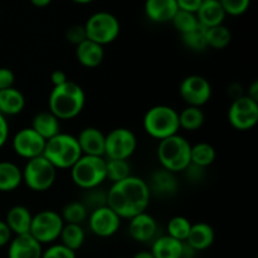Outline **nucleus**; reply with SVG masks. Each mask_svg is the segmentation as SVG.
<instances>
[{
    "label": "nucleus",
    "instance_id": "1",
    "mask_svg": "<svg viewBox=\"0 0 258 258\" xmlns=\"http://www.w3.org/2000/svg\"><path fill=\"white\" fill-rule=\"evenodd\" d=\"M150 198L148 183L134 175L113 183L107 190V206L121 219H130L146 212Z\"/></svg>",
    "mask_w": 258,
    "mask_h": 258
},
{
    "label": "nucleus",
    "instance_id": "2",
    "mask_svg": "<svg viewBox=\"0 0 258 258\" xmlns=\"http://www.w3.org/2000/svg\"><path fill=\"white\" fill-rule=\"evenodd\" d=\"M86 105V93L78 83L68 80L50 91L48 98V111L59 121L72 120L83 111Z\"/></svg>",
    "mask_w": 258,
    "mask_h": 258
},
{
    "label": "nucleus",
    "instance_id": "3",
    "mask_svg": "<svg viewBox=\"0 0 258 258\" xmlns=\"http://www.w3.org/2000/svg\"><path fill=\"white\" fill-rule=\"evenodd\" d=\"M43 156L55 169H71L82 156L77 138L71 134L59 133L45 141Z\"/></svg>",
    "mask_w": 258,
    "mask_h": 258
},
{
    "label": "nucleus",
    "instance_id": "4",
    "mask_svg": "<svg viewBox=\"0 0 258 258\" xmlns=\"http://www.w3.org/2000/svg\"><path fill=\"white\" fill-rule=\"evenodd\" d=\"M191 145L184 136L176 135L159 141L158 154L161 168L171 173H181L190 164Z\"/></svg>",
    "mask_w": 258,
    "mask_h": 258
},
{
    "label": "nucleus",
    "instance_id": "5",
    "mask_svg": "<svg viewBox=\"0 0 258 258\" xmlns=\"http://www.w3.org/2000/svg\"><path fill=\"white\" fill-rule=\"evenodd\" d=\"M143 126L149 136L159 141L176 135L180 130L178 111L166 105L153 106L144 115Z\"/></svg>",
    "mask_w": 258,
    "mask_h": 258
},
{
    "label": "nucleus",
    "instance_id": "6",
    "mask_svg": "<svg viewBox=\"0 0 258 258\" xmlns=\"http://www.w3.org/2000/svg\"><path fill=\"white\" fill-rule=\"evenodd\" d=\"M73 184L83 190L101 186L106 179V159L103 156L82 155L70 169Z\"/></svg>",
    "mask_w": 258,
    "mask_h": 258
},
{
    "label": "nucleus",
    "instance_id": "7",
    "mask_svg": "<svg viewBox=\"0 0 258 258\" xmlns=\"http://www.w3.org/2000/svg\"><path fill=\"white\" fill-rule=\"evenodd\" d=\"M22 173L23 183L35 193L49 190L57 180V169L43 155L27 160Z\"/></svg>",
    "mask_w": 258,
    "mask_h": 258
},
{
    "label": "nucleus",
    "instance_id": "8",
    "mask_svg": "<svg viewBox=\"0 0 258 258\" xmlns=\"http://www.w3.org/2000/svg\"><path fill=\"white\" fill-rule=\"evenodd\" d=\"M85 30L88 40L103 47L117 39L121 27L120 22L113 14L108 12H97L88 18Z\"/></svg>",
    "mask_w": 258,
    "mask_h": 258
},
{
    "label": "nucleus",
    "instance_id": "9",
    "mask_svg": "<svg viewBox=\"0 0 258 258\" xmlns=\"http://www.w3.org/2000/svg\"><path fill=\"white\" fill-rule=\"evenodd\" d=\"M64 222L59 213L52 209L38 212L32 218L29 234L40 244H52L59 239Z\"/></svg>",
    "mask_w": 258,
    "mask_h": 258
},
{
    "label": "nucleus",
    "instance_id": "10",
    "mask_svg": "<svg viewBox=\"0 0 258 258\" xmlns=\"http://www.w3.org/2000/svg\"><path fill=\"white\" fill-rule=\"evenodd\" d=\"M138 149V139L133 130L116 127L105 138V159L128 160Z\"/></svg>",
    "mask_w": 258,
    "mask_h": 258
},
{
    "label": "nucleus",
    "instance_id": "11",
    "mask_svg": "<svg viewBox=\"0 0 258 258\" xmlns=\"http://www.w3.org/2000/svg\"><path fill=\"white\" fill-rule=\"evenodd\" d=\"M228 122L238 131H248L258 122V102L246 95L232 101L228 108Z\"/></svg>",
    "mask_w": 258,
    "mask_h": 258
},
{
    "label": "nucleus",
    "instance_id": "12",
    "mask_svg": "<svg viewBox=\"0 0 258 258\" xmlns=\"http://www.w3.org/2000/svg\"><path fill=\"white\" fill-rule=\"evenodd\" d=\"M179 93L188 106L202 107L211 100L212 86L203 76L190 75L181 81Z\"/></svg>",
    "mask_w": 258,
    "mask_h": 258
},
{
    "label": "nucleus",
    "instance_id": "13",
    "mask_svg": "<svg viewBox=\"0 0 258 258\" xmlns=\"http://www.w3.org/2000/svg\"><path fill=\"white\" fill-rule=\"evenodd\" d=\"M88 228L100 238H108L120 229L121 218L108 206L91 211L88 213Z\"/></svg>",
    "mask_w": 258,
    "mask_h": 258
},
{
    "label": "nucleus",
    "instance_id": "14",
    "mask_svg": "<svg viewBox=\"0 0 258 258\" xmlns=\"http://www.w3.org/2000/svg\"><path fill=\"white\" fill-rule=\"evenodd\" d=\"M12 146L14 153L23 159H34L43 155L45 140L32 127H23L13 136Z\"/></svg>",
    "mask_w": 258,
    "mask_h": 258
},
{
    "label": "nucleus",
    "instance_id": "15",
    "mask_svg": "<svg viewBox=\"0 0 258 258\" xmlns=\"http://www.w3.org/2000/svg\"><path fill=\"white\" fill-rule=\"evenodd\" d=\"M128 234L139 243L154 241L158 234V222L146 212L138 214L128 219Z\"/></svg>",
    "mask_w": 258,
    "mask_h": 258
},
{
    "label": "nucleus",
    "instance_id": "16",
    "mask_svg": "<svg viewBox=\"0 0 258 258\" xmlns=\"http://www.w3.org/2000/svg\"><path fill=\"white\" fill-rule=\"evenodd\" d=\"M43 246L29 233L14 236L8 244V258H42Z\"/></svg>",
    "mask_w": 258,
    "mask_h": 258
},
{
    "label": "nucleus",
    "instance_id": "17",
    "mask_svg": "<svg viewBox=\"0 0 258 258\" xmlns=\"http://www.w3.org/2000/svg\"><path fill=\"white\" fill-rule=\"evenodd\" d=\"M82 155L103 156L105 158V138L106 135L97 127L88 126L81 130L76 136Z\"/></svg>",
    "mask_w": 258,
    "mask_h": 258
},
{
    "label": "nucleus",
    "instance_id": "18",
    "mask_svg": "<svg viewBox=\"0 0 258 258\" xmlns=\"http://www.w3.org/2000/svg\"><path fill=\"white\" fill-rule=\"evenodd\" d=\"M144 10L151 22L168 23L171 22L179 9L176 0H146Z\"/></svg>",
    "mask_w": 258,
    "mask_h": 258
},
{
    "label": "nucleus",
    "instance_id": "19",
    "mask_svg": "<svg viewBox=\"0 0 258 258\" xmlns=\"http://www.w3.org/2000/svg\"><path fill=\"white\" fill-rule=\"evenodd\" d=\"M214 239H216V233L211 224L206 222H198V223L191 224L185 243L196 252H199L208 249L213 244Z\"/></svg>",
    "mask_w": 258,
    "mask_h": 258
},
{
    "label": "nucleus",
    "instance_id": "20",
    "mask_svg": "<svg viewBox=\"0 0 258 258\" xmlns=\"http://www.w3.org/2000/svg\"><path fill=\"white\" fill-rule=\"evenodd\" d=\"M196 15L199 24L204 28L221 25L226 19V13L219 0H202V4Z\"/></svg>",
    "mask_w": 258,
    "mask_h": 258
},
{
    "label": "nucleus",
    "instance_id": "21",
    "mask_svg": "<svg viewBox=\"0 0 258 258\" xmlns=\"http://www.w3.org/2000/svg\"><path fill=\"white\" fill-rule=\"evenodd\" d=\"M148 185L151 193L154 191V193L164 197L174 196L179 189V183L175 174L163 168L154 171L150 178V183Z\"/></svg>",
    "mask_w": 258,
    "mask_h": 258
},
{
    "label": "nucleus",
    "instance_id": "22",
    "mask_svg": "<svg viewBox=\"0 0 258 258\" xmlns=\"http://www.w3.org/2000/svg\"><path fill=\"white\" fill-rule=\"evenodd\" d=\"M76 57L78 63L86 68H96L102 63L105 50L102 45L86 39L76 47Z\"/></svg>",
    "mask_w": 258,
    "mask_h": 258
},
{
    "label": "nucleus",
    "instance_id": "23",
    "mask_svg": "<svg viewBox=\"0 0 258 258\" xmlns=\"http://www.w3.org/2000/svg\"><path fill=\"white\" fill-rule=\"evenodd\" d=\"M33 214L24 206H14L8 211L5 223L14 236L29 233Z\"/></svg>",
    "mask_w": 258,
    "mask_h": 258
},
{
    "label": "nucleus",
    "instance_id": "24",
    "mask_svg": "<svg viewBox=\"0 0 258 258\" xmlns=\"http://www.w3.org/2000/svg\"><path fill=\"white\" fill-rule=\"evenodd\" d=\"M183 249L184 242L165 234L154 239L150 252L154 258H183Z\"/></svg>",
    "mask_w": 258,
    "mask_h": 258
},
{
    "label": "nucleus",
    "instance_id": "25",
    "mask_svg": "<svg viewBox=\"0 0 258 258\" xmlns=\"http://www.w3.org/2000/svg\"><path fill=\"white\" fill-rule=\"evenodd\" d=\"M25 96L15 87L0 91V113L7 116L19 115L25 107Z\"/></svg>",
    "mask_w": 258,
    "mask_h": 258
},
{
    "label": "nucleus",
    "instance_id": "26",
    "mask_svg": "<svg viewBox=\"0 0 258 258\" xmlns=\"http://www.w3.org/2000/svg\"><path fill=\"white\" fill-rule=\"evenodd\" d=\"M30 127L47 141L60 133V121L50 111H40L33 117Z\"/></svg>",
    "mask_w": 258,
    "mask_h": 258
},
{
    "label": "nucleus",
    "instance_id": "27",
    "mask_svg": "<svg viewBox=\"0 0 258 258\" xmlns=\"http://www.w3.org/2000/svg\"><path fill=\"white\" fill-rule=\"evenodd\" d=\"M23 183L22 169L13 161H0V191L10 193Z\"/></svg>",
    "mask_w": 258,
    "mask_h": 258
},
{
    "label": "nucleus",
    "instance_id": "28",
    "mask_svg": "<svg viewBox=\"0 0 258 258\" xmlns=\"http://www.w3.org/2000/svg\"><path fill=\"white\" fill-rule=\"evenodd\" d=\"M60 243L67 248L77 252L85 244L86 232L81 224H66L59 234Z\"/></svg>",
    "mask_w": 258,
    "mask_h": 258
},
{
    "label": "nucleus",
    "instance_id": "29",
    "mask_svg": "<svg viewBox=\"0 0 258 258\" xmlns=\"http://www.w3.org/2000/svg\"><path fill=\"white\" fill-rule=\"evenodd\" d=\"M178 115L179 126L185 131L199 130L206 121L203 110L201 107H194V106H186L184 110L178 112Z\"/></svg>",
    "mask_w": 258,
    "mask_h": 258
},
{
    "label": "nucleus",
    "instance_id": "30",
    "mask_svg": "<svg viewBox=\"0 0 258 258\" xmlns=\"http://www.w3.org/2000/svg\"><path fill=\"white\" fill-rule=\"evenodd\" d=\"M216 149L208 143H198L191 145L190 149V163L197 166L207 169L216 160Z\"/></svg>",
    "mask_w": 258,
    "mask_h": 258
},
{
    "label": "nucleus",
    "instance_id": "31",
    "mask_svg": "<svg viewBox=\"0 0 258 258\" xmlns=\"http://www.w3.org/2000/svg\"><path fill=\"white\" fill-rule=\"evenodd\" d=\"M206 39L208 47L214 49H224L231 43L232 33L226 25H216V27L207 28Z\"/></svg>",
    "mask_w": 258,
    "mask_h": 258
},
{
    "label": "nucleus",
    "instance_id": "32",
    "mask_svg": "<svg viewBox=\"0 0 258 258\" xmlns=\"http://www.w3.org/2000/svg\"><path fill=\"white\" fill-rule=\"evenodd\" d=\"M88 209L86 208L82 202H70L62 209L63 222L66 224H82L88 218Z\"/></svg>",
    "mask_w": 258,
    "mask_h": 258
},
{
    "label": "nucleus",
    "instance_id": "33",
    "mask_svg": "<svg viewBox=\"0 0 258 258\" xmlns=\"http://www.w3.org/2000/svg\"><path fill=\"white\" fill-rule=\"evenodd\" d=\"M131 175V166L127 160L106 159V179L117 183Z\"/></svg>",
    "mask_w": 258,
    "mask_h": 258
},
{
    "label": "nucleus",
    "instance_id": "34",
    "mask_svg": "<svg viewBox=\"0 0 258 258\" xmlns=\"http://www.w3.org/2000/svg\"><path fill=\"white\" fill-rule=\"evenodd\" d=\"M206 30L207 28L202 27V25L199 24L198 27L194 30H191V32L181 34L183 44L185 45L186 48H189L190 50H194V52H202V50L207 49L208 45H207Z\"/></svg>",
    "mask_w": 258,
    "mask_h": 258
},
{
    "label": "nucleus",
    "instance_id": "35",
    "mask_svg": "<svg viewBox=\"0 0 258 258\" xmlns=\"http://www.w3.org/2000/svg\"><path fill=\"white\" fill-rule=\"evenodd\" d=\"M190 228L191 223L188 218L183 216H175L168 223V236L173 237L178 241L185 242Z\"/></svg>",
    "mask_w": 258,
    "mask_h": 258
},
{
    "label": "nucleus",
    "instance_id": "36",
    "mask_svg": "<svg viewBox=\"0 0 258 258\" xmlns=\"http://www.w3.org/2000/svg\"><path fill=\"white\" fill-rule=\"evenodd\" d=\"M171 23H173L174 28L180 34L191 32V30H194L199 25L197 15L194 13L184 12V10H178L173 19H171Z\"/></svg>",
    "mask_w": 258,
    "mask_h": 258
},
{
    "label": "nucleus",
    "instance_id": "37",
    "mask_svg": "<svg viewBox=\"0 0 258 258\" xmlns=\"http://www.w3.org/2000/svg\"><path fill=\"white\" fill-rule=\"evenodd\" d=\"M82 199L83 201L81 202L85 204V207L88 209V212L95 211V209L101 208V207L107 206V191L101 189L100 186L93 189H88V190H85Z\"/></svg>",
    "mask_w": 258,
    "mask_h": 258
},
{
    "label": "nucleus",
    "instance_id": "38",
    "mask_svg": "<svg viewBox=\"0 0 258 258\" xmlns=\"http://www.w3.org/2000/svg\"><path fill=\"white\" fill-rule=\"evenodd\" d=\"M252 0H219L226 15L239 17L249 9Z\"/></svg>",
    "mask_w": 258,
    "mask_h": 258
},
{
    "label": "nucleus",
    "instance_id": "39",
    "mask_svg": "<svg viewBox=\"0 0 258 258\" xmlns=\"http://www.w3.org/2000/svg\"><path fill=\"white\" fill-rule=\"evenodd\" d=\"M42 258H77V256L75 251L62 243H52L47 249H43Z\"/></svg>",
    "mask_w": 258,
    "mask_h": 258
},
{
    "label": "nucleus",
    "instance_id": "40",
    "mask_svg": "<svg viewBox=\"0 0 258 258\" xmlns=\"http://www.w3.org/2000/svg\"><path fill=\"white\" fill-rule=\"evenodd\" d=\"M66 38H67L68 42L71 44H75L77 47L78 44H81L82 42H85L87 39L86 37V30H85V25L81 24H75L72 27H70L66 32Z\"/></svg>",
    "mask_w": 258,
    "mask_h": 258
},
{
    "label": "nucleus",
    "instance_id": "41",
    "mask_svg": "<svg viewBox=\"0 0 258 258\" xmlns=\"http://www.w3.org/2000/svg\"><path fill=\"white\" fill-rule=\"evenodd\" d=\"M15 75L10 68L2 67L0 68V91L7 90V88L14 87Z\"/></svg>",
    "mask_w": 258,
    "mask_h": 258
},
{
    "label": "nucleus",
    "instance_id": "42",
    "mask_svg": "<svg viewBox=\"0 0 258 258\" xmlns=\"http://www.w3.org/2000/svg\"><path fill=\"white\" fill-rule=\"evenodd\" d=\"M185 173V176L193 183H198V181L203 180L204 175H206V169L201 168V166H197L194 164H189L188 168L183 171Z\"/></svg>",
    "mask_w": 258,
    "mask_h": 258
},
{
    "label": "nucleus",
    "instance_id": "43",
    "mask_svg": "<svg viewBox=\"0 0 258 258\" xmlns=\"http://www.w3.org/2000/svg\"><path fill=\"white\" fill-rule=\"evenodd\" d=\"M201 4L202 0H176V5H178L179 10L194 13V14L198 12Z\"/></svg>",
    "mask_w": 258,
    "mask_h": 258
},
{
    "label": "nucleus",
    "instance_id": "44",
    "mask_svg": "<svg viewBox=\"0 0 258 258\" xmlns=\"http://www.w3.org/2000/svg\"><path fill=\"white\" fill-rule=\"evenodd\" d=\"M9 123H8L7 117L0 113V149L7 144L8 139H9Z\"/></svg>",
    "mask_w": 258,
    "mask_h": 258
},
{
    "label": "nucleus",
    "instance_id": "45",
    "mask_svg": "<svg viewBox=\"0 0 258 258\" xmlns=\"http://www.w3.org/2000/svg\"><path fill=\"white\" fill-rule=\"evenodd\" d=\"M13 233L10 232L9 227L7 226L5 221H2L0 219V248L4 246H8L9 242L12 241Z\"/></svg>",
    "mask_w": 258,
    "mask_h": 258
},
{
    "label": "nucleus",
    "instance_id": "46",
    "mask_svg": "<svg viewBox=\"0 0 258 258\" xmlns=\"http://www.w3.org/2000/svg\"><path fill=\"white\" fill-rule=\"evenodd\" d=\"M67 81H68L67 75H66V72H63V71L60 70L53 71L52 75H50V82L53 83V87L63 85V83H66Z\"/></svg>",
    "mask_w": 258,
    "mask_h": 258
},
{
    "label": "nucleus",
    "instance_id": "47",
    "mask_svg": "<svg viewBox=\"0 0 258 258\" xmlns=\"http://www.w3.org/2000/svg\"><path fill=\"white\" fill-rule=\"evenodd\" d=\"M246 96L258 102V81H253L252 82V85L248 87V92H247Z\"/></svg>",
    "mask_w": 258,
    "mask_h": 258
},
{
    "label": "nucleus",
    "instance_id": "48",
    "mask_svg": "<svg viewBox=\"0 0 258 258\" xmlns=\"http://www.w3.org/2000/svg\"><path fill=\"white\" fill-rule=\"evenodd\" d=\"M29 2L35 8H45L52 3V0H29Z\"/></svg>",
    "mask_w": 258,
    "mask_h": 258
},
{
    "label": "nucleus",
    "instance_id": "49",
    "mask_svg": "<svg viewBox=\"0 0 258 258\" xmlns=\"http://www.w3.org/2000/svg\"><path fill=\"white\" fill-rule=\"evenodd\" d=\"M133 258H154V256L150 251H141L134 254Z\"/></svg>",
    "mask_w": 258,
    "mask_h": 258
},
{
    "label": "nucleus",
    "instance_id": "50",
    "mask_svg": "<svg viewBox=\"0 0 258 258\" xmlns=\"http://www.w3.org/2000/svg\"><path fill=\"white\" fill-rule=\"evenodd\" d=\"M73 3H77V4H88V3H92L93 0H72Z\"/></svg>",
    "mask_w": 258,
    "mask_h": 258
}]
</instances>
